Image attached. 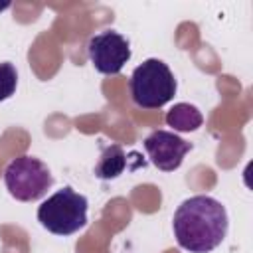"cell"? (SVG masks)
<instances>
[{
	"instance_id": "obj_1",
	"label": "cell",
	"mask_w": 253,
	"mask_h": 253,
	"mask_svg": "<svg viewBox=\"0 0 253 253\" xmlns=\"http://www.w3.org/2000/svg\"><path fill=\"white\" fill-rule=\"evenodd\" d=\"M174 237L190 253L215 249L227 233V211L211 196H192L184 200L172 217Z\"/></svg>"
},
{
	"instance_id": "obj_2",
	"label": "cell",
	"mask_w": 253,
	"mask_h": 253,
	"mask_svg": "<svg viewBox=\"0 0 253 253\" xmlns=\"http://www.w3.org/2000/svg\"><path fill=\"white\" fill-rule=\"evenodd\" d=\"M128 89L134 105L142 109H158L172 101L176 93V79L162 59L150 57L134 67Z\"/></svg>"
},
{
	"instance_id": "obj_3",
	"label": "cell",
	"mask_w": 253,
	"mask_h": 253,
	"mask_svg": "<svg viewBox=\"0 0 253 253\" xmlns=\"http://www.w3.org/2000/svg\"><path fill=\"white\" fill-rule=\"evenodd\" d=\"M87 198L65 186L38 208V221L55 235H71L87 223Z\"/></svg>"
},
{
	"instance_id": "obj_4",
	"label": "cell",
	"mask_w": 253,
	"mask_h": 253,
	"mask_svg": "<svg viewBox=\"0 0 253 253\" xmlns=\"http://www.w3.org/2000/svg\"><path fill=\"white\" fill-rule=\"evenodd\" d=\"M49 168L34 156H18L4 170V184L8 192L20 202H34L42 198L51 186Z\"/></svg>"
},
{
	"instance_id": "obj_5",
	"label": "cell",
	"mask_w": 253,
	"mask_h": 253,
	"mask_svg": "<svg viewBox=\"0 0 253 253\" xmlns=\"http://www.w3.org/2000/svg\"><path fill=\"white\" fill-rule=\"evenodd\" d=\"M87 51L95 69L107 75L119 73L125 67V63L130 59L128 40L117 30H105L91 36L87 43Z\"/></svg>"
},
{
	"instance_id": "obj_6",
	"label": "cell",
	"mask_w": 253,
	"mask_h": 253,
	"mask_svg": "<svg viewBox=\"0 0 253 253\" xmlns=\"http://www.w3.org/2000/svg\"><path fill=\"white\" fill-rule=\"evenodd\" d=\"M190 148H192L190 142H186L176 132H170L164 128L152 130L144 138V150H146L150 162L158 170H164V172L176 170L182 164V160Z\"/></svg>"
},
{
	"instance_id": "obj_7",
	"label": "cell",
	"mask_w": 253,
	"mask_h": 253,
	"mask_svg": "<svg viewBox=\"0 0 253 253\" xmlns=\"http://www.w3.org/2000/svg\"><path fill=\"white\" fill-rule=\"evenodd\" d=\"M126 166V154L121 144H109L103 148L99 162L95 164V176L101 180H113L123 174Z\"/></svg>"
},
{
	"instance_id": "obj_8",
	"label": "cell",
	"mask_w": 253,
	"mask_h": 253,
	"mask_svg": "<svg viewBox=\"0 0 253 253\" xmlns=\"http://www.w3.org/2000/svg\"><path fill=\"white\" fill-rule=\"evenodd\" d=\"M202 121H204L202 113L198 111V107H194L190 103H176L166 113V125L180 132H190V130L200 128Z\"/></svg>"
},
{
	"instance_id": "obj_9",
	"label": "cell",
	"mask_w": 253,
	"mask_h": 253,
	"mask_svg": "<svg viewBox=\"0 0 253 253\" xmlns=\"http://www.w3.org/2000/svg\"><path fill=\"white\" fill-rule=\"evenodd\" d=\"M18 85V71L10 61L0 63V101H6L14 95Z\"/></svg>"
},
{
	"instance_id": "obj_10",
	"label": "cell",
	"mask_w": 253,
	"mask_h": 253,
	"mask_svg": "<svg viewBox=\"0 0 253 253\" xmlns=\"http://www.w3.org/2000/svg\"><path fill=\"white\" fill-rule=\"evenodd\" d=\"M6 8H10V2H8V0H2V2H0V12L6 10Z\"/></svg>"
}]
</instances>
